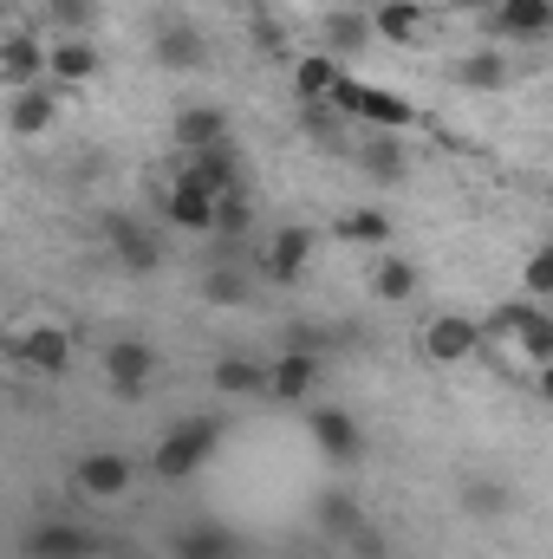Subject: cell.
Listing matches in <instances>:
<instances>
[{"label":"cell","instance_id":"obj_1","mask_svg":"<svg viewBox=\"0 0 553 559\" xmlns=\"http://www.w3.org/2000/svg\"><path fill=\"white\" fill-rule=\"evenodd\" d=\"M215 442H222V423L215 417H183V423H169V436H156L150 468H156L163 481H189V475L215 455Z\"/></svg>","mask_w":553,"mask_h":559},{"label":"cell","instance_id":"obj_2","mask_svg":"<svg viewBox=\"0 0 553 559\" xmlns=\"http://www.w3.org/2000/svg\"><path fill=\"white\" fill-rule=\"evenodd\" d=\"M7 345H13V358H20L26 371H39V378H59V371L72 365V332H66L52 312H26V319H13Z\"/></svg>","mask_w":553,"mask_h":559},{"label":"cell","instance_id":"obj_3","mask_svg":"<svg viewBox=\"0 0 553 559\" xmlns=\"http://www.w3.org/2000/svg\"><path fill=\"white\" fill-rule=\"evenodd\" d=\"M416 345H423V358H430V365H443V371H449V365H469V358L482 352V325H475L469 312H436V319L416 332Z\"/></svg>","mask_w":553,"mask_h":559},{"label":"cell","instance_id":"obj_4","mask_svg":"<svg viewBox=\"0 0 553 559\" xmlns=\"http://www.w3.org/2000/svg\"><path fill=\"white\" fill-rule=\"evenodd\" d=\"M332 111L339 118H365V124H411V105L398 98V92H378V85H365V79H339V92H332Z\"/></svg>","mask_w":553,"mask_h":559},{"label":"cell","instance_id":"obj_5","mask_svg":"<svg viewBox=\"0 0 553 559\" xmlns=\"http://www.w3.org/2000/svg\"><path fill=\"white\" fill-rule=\"evenodd\" d=\"M313 449H319L326 462L352 468V462H365V429H358V417H352V411L319 404V411H313Z\"/></svg>","mask_w":553,"mask_h":559},{"label":"cell","instance_id":"obj_6","mask_svg":"<svg viewBox=\"0 0 553 559\" xmlns=\"http://www.w3.org/2000/svg\"><path fill=\"white\" fill-rule=\"evenodd\" d=\"M46 66H52V46H46V39H33L26 26H13V33L0 39V79H7V92L46 85Z\"/></svg>","mask_w":553,"mask_h":559},{"label":"cell","instance_id":"obj_7","mask_svg":"<svg viewBox=\"0 0 553 559\" xmlns=\"http://www.w3.org/2000/svg\"><path fill=\"white\" fill-rule=\"evenodd\" d=\"M150 378H156V352H150L143 338H111V345H105V384H111L118 397H143Z\"/></svg>","mask_w":553,"mask_h":559},{"label":"cell","instance_id":"obj_8","mask_svg":"<svg viewBox=\"0 0 553 559\" xmlns=\"http://www.w3.org/2000/svg\"><path fill=\"white\" fill-rule=\"evenodd\" d=\"M72 488H79L85 501H118V495H131V462H125L118 449H92V455H79Z\"/></svg>","mask_w":553,"mask_h":559},{"label":"cell","instance_id":"obj_9","mask_svg":"<svg viewBox=\"0 0 553 559\" xmlns=\"http://www.w3.org/2000/svg\"><path fill=\"white\" fill-rule=\"evenodd\" d=\"M169 182H189V189H209V195H235V150L215 143V150H183V169Z\"/></svg>","mask_w":553,"mask_h":559},{"label":"cell","instance_id":"obj_10","mask_svg":"<svg viewBox=\"0 0 553 559\" xmlns=\"http://www.w3.org/2000/svg\"><path fill=\"white\" fill-rule=\"evenodd\" d=\"M98 72H105V59H98L92 33H59V39H52V66H46L52 85H92Z\"/></svg>","mask_w":553,"mask_h":559},{"label":"cell","instance_id":"obj_11","mask_svg":"<svg viewBox=\"0 0 553 559\" xmlns=\"http://www.w3.org/2000/svg\"><path fill=\"white\" fill-rule=\"evenodd\" d=\"M7 124H13V138H39V131H52V124H59V92H52V79L13 92V98H7Z\"/></svg>","mask_w":553,"mask_h":559},{"label":"cell","instance_id":"obj_12","mask_svg":"<svg viewBox=\"0 0 553 559\" xmlns=\"http://www.w3.org/2000/svg\"><path fill=\"white\" fill-rule=\"evenodd\" d=\"M489 26L502 39H553V0H495Z\"/></svg>","mask_w":553,"mask_h":559},{"label":"cell","instance_id":"obj_13","mask_svg":"<svg viewBox=\"0 0 553 559\" xmlns=\"http://www.w3.org/2000/svg\"><path fill=\"white\" fill-rule=\"evenodd\" d=\"M306 261H313V228H274L261 248V274L280 280V286H293Z\"/></svg>","mask_w":553,"mask_h":559},{"label":"cell","instance_id":"obj_14","mask_svg":"<svg viewBox=\"0 0 553 559\" xmlns=\"http://www.w3.org/2000/svg\"><path fill=\"white\" fill-rule=\"evenodd\" d=\"M105 241H111V254H118L131 274H150V267L163 261V241H156L150 228H138L131 215H105Z\"/></svg>","mask_w":553,"mask_h":559},{"label":"cell","instance_id":"obj_15","mask_svg":"<svg viewBox=\"0 0 553 559\" xmlns=\"http://www.w3.org/2000/svg\"><path fill=\"white\" fill-rule=\"evenodd\" d=\"M215 209H222V195H209V189H189V182H169V189H163V222H169V228H202V235H215Z\"/></svg>","mask_w":553,"mask_h":559},{"label":"cell","instance_id":"obj_16","mask_svg":"<svg viewBox=\"0 0 553 559\" xmlns=\"http://www.w3.org/2000/svg\"><path fill=\"white\" fill-rule=\"evenodd\" d=\"M319 26H326V52H332L339 66H345V59H358V52H365V46L378 39L372 13H352V7H332V13H326Z\"/></svg>","mask_w":553,"mask_h":559},{"label":"cell","instance_id":"obj_17","mask_svg":"<svg viewBox=\"0 0 553 559\" xmlns=\"http://www.w3.org/2000/svg\"><path fill=\"white\" fill-rule=\"evenodd\" d=\"M313 384H319V358L313 352H286V358L268 365V397H280V404H306Z\"/></svg>","mask_w":553,"mask_h":559},{"label":"cell","instance_id":"obj_18","mask_svg":"<svg viewBox=\"0 0 553 559\" xmlns=\"http://www.w3.org/2000/svg\"><path fill=\"white\" fill-rule=\"evenodd\" d=\"M202 59H209V39H202L189 20H163V26H156V66L189 72V66H202Z\"/></svg>","mask_w":553,"mask_h":559},{"label":"cell","instance_id":"obj_19","mask_svg":"<svg viewBox=\"0 0 553 559\" xmlns=\"http://www.w3.org/2000/svg\"><path fill=\"white\" fill-rule=\"evenodd\" d=\"M372 26H378L385 46H416L423 26H430V13H423V0H378L372 7Z\"/></svg>","mask_w":553,"mask_h":559},{"label":"cell","instance_id":"obj_20","mask_svg":"<svg viewBox=\"0 0 553 559\" xmlns=\"http://www.w3.org/2000/svg\"><path fill=\"white\" fill-rule=\"evenodd\" d=\"M26 554L33 559H92L98 554V540H92L85 527H72V521H46V527H33Z\"/></svg>","mask_w":553,"mask_h":559},{"label":"cell","instance_id":"obj_21","mask_svg":"<svg viewBox=\"0 0 553 559\" xmlns=\"http://www.w3.org/2000/svg\"><path fill=\"white\" fill-rule=\"evenodd\" d=\"M176 559H242V540L222 521H189L176 534Z\"/></svg>","mask_w":553,"mask_h":559},{"label":"cell","instance_id":"obj_22","mask_svg":"<svg viewBox=\"0 0 553 559\" xmlns=\"http://www.w3.org/2000/svg\"><path fill=\"white\" fill-rule=\"evenodd\" d=\"M502 325H515V338H521V352L534 365H553V312H541V306H508Z\"/></svg>","mask_w":553,"mask_h":559},{"label":"cell","instance_id":"obj_23","mask_svg":"<svg viewBox=\"0 0 553 559\" xmlns=\"http://www.w3.org/2000/svg\"><path fill=\"white\" fill-rule=\"evenodd\" d=\"M339 79H345V66H339L332 52H313V59H299V66H293V92H299L306 105H332Z\"/></svg>","mask_w":553,"mask_h":559},{"label":"cell","instance_id":"obj_24","mask_svg":"<svg viewBox=\"0 0 553 559\" xmlns=\"http://www.w3.org/2000/svg\"><path fill=\"white\" fill-rule=\"evenodd\" d=\"M209 384L222 397H255V391H268V365L261 358H215L209 365Z\"/></svg>","mask_w":553,"mask_h":559},{"label":"cell","instance_id":"obj_25","mask_svg":"<svg viewBox=\"0 0 553 559\" xmlns=\"http://www.w3.org/2000/svg\"><path fill=\"white\" fill-rule=\"evenodd\" d=\"M313 521H319L332 540H352V534L365 527V508H358L345 488H326V495H319V508H313Z\"/></svg>","mask_w":553,"mask_h":559},{"label":"cell","instance_id":"obj_26","mask_svg":"<svg viewBox=\"0 0 553 559\" xmlns=\"http://www.w3.org/2000/svg\"><path fill=\"white\" fill-rule=\"evenodd\" d=\"M372 293H378L385 306H411L416 299V261H398V254L378 261V267H372Z\"/></svg>","mask_w":553,"mask_h":559},{"label":"cell","instance_id":"obj_27","mask_svg":"<svg viewBox=\"0 0 553 559\" xmlns=\"http://www.w3.org/2000/svg\"><path fill=\"white\" fill-rule=\"evenodd\" d=\"M222 124H228V118H222L215 105H189V111L176 118V143H183V150H215V143H222Z\"/></svg>","mask_w":553,"mask_h":559},{"label":"cell","instance_id":"obj_28","mask_svg":"<svg viewBox=\"0 0 553 559\" xmlns=\"http://www.w3.org/2000/svg\"><path fill=\"white\" fill-rule=\"evenodd\" d=\"M339 235L358 241V248H385L391 241V215L385 209H352V215H339Z\"/></svg>","mask_w":553,"mask_h":559},{"label":"cell","instance_id":"obj_29","mask_svg":"<svg viewBox=\"0 0 553 559\" xmlns=\"http://www.w3.org/2000/svg\"><path fill=\"white\" fill-rule=\"evenodd\" d=\"M358 169L378 176V182H398V176H404V150H398L391 138H365L358 143Z\"/></svg>","mask_w":553,"mask_h":559},{"label":"cell","instance_id":"obj_30","mask_svg":"<svg viewBox=\"0 0 553 559\" xmlns=\"http://www.w3.org/2000/svg\"><path fill=\"white\" fill-rule=\"evenodd\" d=\"M456 79H462L469 92H502V85H508V66H502V52H469V59L456 66Z\"/></svg>","mask_w":553,"mask_h":559},{"label":"cell","instance_id":"obj_31","mask_svg":"<svg viewBox=\"0 0 553 559\" xmlns=\"http://www.w3.org/2000/svg\"><path fill=\"white\" fill-rule=\"evenodd\" d=\"M462 508L482 514V521H495V514H508V488L489 481V475H475V481H462Z\"/></svg>","mask_w":553,"mask_h":559},{"label":"cell","instance_id":"obj_32","mask_svg":"<svg viewBox=\"0 0 553 559\" xmlns=\"http://www.w3.org/2000/svg\"><path fill=\"white\" fill-rule=\"evenodd\" d=\"M46 20L59 33H92L98 26V0H46Z\"/></svg>","mask_w":553,"mask_h":559},{"label":"cell","instance_id":"obj_33","mask_svg":"<svg viewBox=\"0 0 553 559\" xmlns=\"http://www.w3.org/2000/svg\"><path fill=\"white\" fill-rule=\"evenodd\" d=\"M521 293H528V299H553V241L528 254V267H521Z\"/></svg>","mask_w":553,"mask_h":559},{"label":"cell","instance_id":"obj_34","mask_svg":"<svg viewBox=\"0 0 553 559\" xmlns=\"http://www.w3.org/2000/svg\"><path fill=\"white\" fill-rule=\"evenodd\" d=\"M242 228H248V195L235 189V195H222V209H215V235H222V241H235Z\"/></svg>","mask_w":553,"mask_h":559},{"label":"cell","instance_id":"obj_35","mask_svg":"<svg viewBox=\"0 0 553 559\" xmlns=\"http://www.w3.org/2000/svg\"><path fill=\"white\" fill-rule=\"evenodd\" d=\"M345 547H352V559H385V534H378V527L365 521V527H358V534H352Z\"/></svg>","mask_w":553,"mask_h":559},{"label":"cell","instance_id":"obj_36","mask_svg":"<svg viewBox=\"0 0 553 559\" xmlns=\"http://www.w3.org/2000/svg\"><path fill=\"white\" fill-rule=\"evenodd\" d=\"M209 293H215V299H242V286H235V274H215V280H209Z\"/></svg>","mask_w":553,"mask_h":559},{"label":"cell","instance_id":"obj_37","mask_svg":"<svg viewBox=\"0 0 553 559\" xmlns=\"http://www.w3.org/2000/svg\"><path fill=\"white\" fill-rule=\"evenodd\" d=\"M534 391H541V404H553V365H541V384Z\"/></svg>","mask_w":553,"mask_h":559},{"label":"cell","instance_id":"obj_38","mask_svg":"<svg viewBox=\"0 0 553 559\" xmlns=\"http://www.w3.org/2000/svg\"><path fill=\"white\" fill-rule=\"evenodd\" d=\"M456 7H489V13H495V0H456Z\"/></svg>","mask_w":553,"mask_h":559},{"label":"cell","instance_id":"obj_39","mask_svg":"<svg viewBox=\"0 0 553 559\" xmlns=\"http://www.w3.org/2000/svg\"><path fill=\"white\" fill-rule=\"evenodd\" d=\"M372 7H378V0H372Z\"/></svg>","mask_w":553,"mask_h":559}]
</instances>
